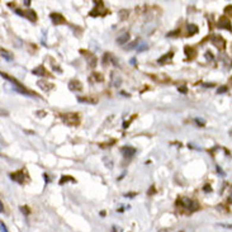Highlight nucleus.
<instances>
[{
	"label": "nucleus",
	"instance_id": "nucleus-6",
	"mask_svg": "<svg viewBox=\"0 0 232 232\" xmlns=\"http://www.w3.org/2000/svg\"><path fill=\"white\" fill-rule=\"evenodd\" d=\"M69 89L72 91H80V90H83V85L79 80H71L69 83Z\"/></svg>",
	"mask_w": 232,
	"mask_h": 232
},
{
	"label": "nucleus",
	"instance_id": "nucleus-31",
	"mask_svg": "<svg viewBox=\"0 0 232 232\" xmlns=\"http://www.w3.org/2000/svg\"><path fill=\"white\" fill-rule=\"evenodd\" d=\"M203 189H204V192H212V188H211V185H208V184H207V185H204V188H203Z\"/></svg>",
	"mask_w": 232,
	"mask_h": 232
},
{
	"label": "nucleus",
	"instance_id": "nucleus-15",
	"mask_svg": "<svg viewBox=\"0 0 232 232\" xmlns=\"http://www.w3.org/2000/svg\"><path fill=\"white\" fill-rule=\"evenodd\" d=\"M89 80H90V83H94V80H95V81H103V76H102V74L94 72V74H91V76L89 78Z\"/></svg>",
	"mask_w": 232,
	"mask_h": 232
},
{
	"label": "nucleus",
	"instance_id": "nucleus-29",
	"mask_svg": "<svg viewBox=\"0 0 232 232\" xmlns=\"http://www.w3.org/2000/svg\"><path fill=\"white\" fill-rule=\"evenodd\" d=\"M195 123H197V124L199 126V127H204V122H203L202 119H198V118H197V119H195Z\"/></svg>",
	"mask_w": 232,
	"mask_h": 232
},
{
	"label": "nucleus",
	"instance_id": "nucleus-41",
	"mask_svg": "<svg viewBox=\"0 0 232 232\" xmlns=\"http://www.w3.org/2000/svg\"><path fill=\"white\" fill-rule=\"evenodd\" d=\"M182 232H183V231H182Z\"/></svg>",
	"mask_w": 232,
	"mask_h": 232
},
{
	"label": "nucleus",
	"instance_id": "nucleus-20",
	"mask_svg": "<svg viewBox=\"0 0 232 232\" xmlns=\"http://www.w3.org/2000/svg\"><path fill=\"white\" fill-rule=\"evenodd\" d=\"M112 79H113L112 85H114V86H119V85L122 84V79H121L119 76H117V78H116V75H114V74H112Z\"/></svg>",
	"mask_w": 232,
	"mask_h": 232
},
{
	"label": "nucleus",
	"instance_id": "nucleus-5",
	"mask_svg": "<svg viewBox=\"0 0 232 232\" xmlns=\"http://www.w3.org/2000/svg\"><path fill=\"white\" fill-rule=\"evenodd\" d=\"M80 52H81V53H84V56L88 59V61H89V66H90V67H95V66H97V57H95V56L91 55L89 51H83V50H81Z\"/></svg>",
	"mask_w": 232,
	"mask_h": 232
},
{
	"label": "nucleus",
	"instance_id": "nucleus-28",
	"mask_svg": "<svg viewBox=\"0 0 232 232\" xmlns=\"http://www.w3.org/2000/svg\"><path fill=\"white\" fill-rule=\"evenodd\" d=\"M126 17H128V12H127V10H122L121 12V18H122V19H124Z\"/></svg>",
	"mask_w": 232,
	"mask_h": 232
},
{
	"label": "nucleus",
	"instance_id": "nucleus-36",
	"mask_svg": "<svg viewBox=\"0 0 232 232\" xmlns=\"http://www.w3.org/2000/svg\"><path fill=\"white\" fill-rule=\"evenodd\" d=\"M131 65L136 66V59H131Z\"/></svg>",
	"mask_w": 232,
	"mask_h": 232
},
{
	"label": "nucleus",
	"instance_id": "nucleus-21",
	"mask_svg": "<svg viewBox=\"0 0 232 232\" xmlns=\"http://www.w3.org/2000/svg\"><path fill=\"white\" fill-rule=\"evenodd\" d=\"M136 48H137V52H143V51L147 50L149 47H147V45H146V43H141V45L137 46Z\"/></svg>",
	"mask_w": 232,
	"mask_h": 232
},
{
	"label": "nucleus",
	"instance_id": "nucleus-19",
	"mask_svg": "<svg viewBox=\"0 0 232 232\" xmlns=\"http://www.w3.org/2000/svg\"><path fill=\"white\" fill-rule=\"evenodd\" d=\"M26 17H27L31 22H36V20H37V15H36V13L33 12V10L27 12V13H26Z\"/></svg>",
	"mask_w": 232,
	"mask_h": 232
},
{
	"label": "nucleus",
	"instance_id": "nucleus-25",
	"mask_svg": "<svg viewBox=\"0 0 232 232\" xmlns=\"http://www.w3.org/2000/svg\"><path fill=\"white\" fill-rule=\"evenodd\" d=\"M69 180H74V179L70 178V176H62V178H61V180H60V184H64L65 182H69Z\"/></svg>",
	"mask_w": 232,
	"mask_h": 232
},
{
	"label": "nucleus",
	"instance_id": "nucleus-39",
	"mask_svg": "<svg viewBox=\"0 0 232 232\" xmlns=\"http://www.w3.org/2000/svg\"><path fill=\"white\" fill-rule=\"evenodd\" d=\"M0 212H4V208H3V203L0 202Z\"/></svg>",
	"mask_w": 232,
	"mask_h": 232
},
{
	"label": "nucleus",
	"instance_id": "nucleus-22",
	"mask_svg": "<svg viewBox=\"0 0 232 232\" xmlns=\"http://www.w3.org/2000/svg\"><path fill=\"white\" fill-rule=\"evenodd\" d=\"M111 61V53H105L103 57V65H108Z\"/></svg>",
	"mask_w": 232,
	"mask_h": 232
},
{
	"label": "nucleus",
	"instance_id": "nucleus-12",
	"mask_svg": "<svg viewBox=\"0 0 232 232\" xmlns=\"http://www.w3.org/2000/svg\"><path fill=\"white\" fill-rule=\"evenodd\" d=\"M150 76L155 81H157V83H166V81H169V78L166 76V75H164V74L157 75V76H155V75H150Z\"/></svg>",
	"mask_w": 232,
	"mask_h": 232
},
{
	"label": "nucleus",
	"instance_id": "nucleus-34",
	"mask_svg": "<svg viewBox=\"0 0 232 232\" xmlns=\"http://www.w3.org/2000/svg\"><path fill=\"white\" fill-rule=\"evenodd\" d=\"M206 57H207V59H209V60H212V59H213V57H212V53H211L209 51H208L207 53H206Z\"/></svg>",
	"mask_w": 232,
	"mask_h": 232
},
{
	"label": "nucleus",
	"instance_id": "nucleus-11",
	"mask_svg": "<svg viewBox=\"0 0 232 232\" xmlns=\"http://www.w3.org/2000/svg\"><path fill=\"white\" fill-rule=\"evenodd\" d=\"M0 56H1L3 59H5L7 61H13V55H12V52H9V51H7V50L0 48Z\"/></svg>",
	"mask_w": 232,
	"mask_h": 232
},
{
	"label": "nucleus",
	"instance_id": "nucleus-10",
	"mask_svg": "<svg viewBox=\"0 0 232 232\" xmlns=\"http://www.w3.org/2000/svg\"><path fill=\"white\" fill-rule=\"evenodd\" d=\"M218 26L222 27V28H226V29H231V26H230V19H227L226 17H222L221 19H220V23H218Z\"/></svg>",
	"mask_w": 232,
	"mask_h": 232
},
{
	"label": "nucleus",
	"instance_id": "nucleus-2",
	"mask_svg": "<svg viewBox=\"0 0 232 232\" xmlns=\"http://www.w3.org/2000/svg\"><path fill=\"white\" fill-rule=\"evenodd\" d=\"M62 119L66 124H69L71 127L74 126H78L79 122H80V118H79V114H75V113H67V114H64L62 116Z\"/></svg>",
	"mask_w": 232,
	"mask_h": 232
},
{
	"label": "nucleus",
	"instance_id": "nucleus-40",
	"mask_svg": "<svg viewBox=\"0 0 232 232\" xmlns=\"http://www.w3.org/2000/svg\"><path fill=\"white\" fill-rule=\"evenodd\" d=\"M43 176H45V180H46V183H47V182H48V175H46V174H45Z\"/></svg>",
	"mask_w": 232,
	"mask_h": 232
},
{
	"label": "nucleus",
	"instance_id": "nucleus-14",
	"mask_svg": "<svg viewBox=\"0 0 232 232\" xmlns=\"http://www.w3.org/2000/svg\"><path fill=\"white\" fill-rule=\"evenodd\" d=\"M128 40H130V34L128 33H124V34H122L117 38V43L118 45H124V43L128 42Z\"/></svg>",
	"mask_w": 232,
	"mask_h": 232
},
{
	"label": "nucleus",
	"instance_id": "nucleus-17",
	"mask_svg": "<svg viewBox=\"0 0 232 232\" xmlns=\"http://www.w3.org/2000/svg\"><path fill=\"white\" fill-rule=\"evenodd\" d=\"M188 33L189 36L195 34V33H198V27L195 24H188Z\"/></svg>",
	"mask_w": 232,
	"mask_h": 232
},
{
	"label": "nucleus",
	"instance_id": "nucleus-8",
	"mask_svg": "<svg viewBox=\"0 0 232 232\" xmlns=\"http://www.w3.org/2000/svg\"><path fill=\"white\" fill-rule=\"evenodd\" d=\"M51 19H52V22H53L55 24H65V23H66L65 18L61 15V14H59V13L51 14Z\"/></svg>",
	"mask_w": 232,
	"mask_h": 232
},
{
	"label": "nucleus",
	"instance_id": "nucleus-16",
	"mask_svg": "<svg viewBox=\"0 0 232 232\" xmlns=\"http://www.w3.org/2000/svg\"><path fill=\"white\" fill-rule=\"evenodd\" d=\"M173 56H174L173 52H169V53H166L165 56H162L161 59H159V64H164V62H166V61L171 60V59H173Z\"/></svg>",
	"mask_w": 232,
	"mask_h": 232
},
{
	"label": "nucleus",
	"instance_id": "nucleus-18",
	"mask_svg": "<svg viewBox=\"0 0 232 232\" xmlns=\"http://www.w3.org/2000/svg\"><path fill=\"white\" fill-rule=\"evenodd\" d=\"M185 53H187L188 59H193L194 55H195V50H194L193 47H185Z\"/></svg>",
	"mask_w": 232,
	"mask_h": 232
},
{
	"label": "nucleus",
	"instance_id": "nucleus-4",
	"mask_svg": "<svg viewBox=\"0 0 232 232\" xmlns=\"http://www.w3.org/2000/svg\"><path fill=\"white\" fill-rule=\"evenodd\" d=\"M32 72L34 75H37V76H46V78H51L52 76L48 71L45 69V66H42V65H40L38 67H36V69H33Z\"/></svg>",
	"mask_w": 232,
	"mask_h": 232
},
{
	"label": "nucleus",
	"instance_id": "nucleus-37",
	"mask_svg": "<svg viewBox=\"0 0 232 232\" xmlns=\"http://www.w3.org/2000/svg\"><path fill=\"white\" fill-rule=\"evenodd\" d=\"M24 5H27V7H29V5H31V1H29V0H27V1H24Z\"/></svg>",
	"mask_w": 232,
	"mask_h": 232
},
{
	"label": "nucleus",
	"instance_id": "nucleus-26",
	"mask_svg": "<svg viewBox=\"0 0 232 232\" xmlns=\"http://www.w3.org/2000/svg\"><path fill=\"white\" fill-rule=\"evenodd\" d=\"M138 45H137V41H135V42H132V43L127 47V50H132V48H135V47H137Z\"/></svg>",
	"mask_w": 232,
	"mask_h": 232
},
{
	"label": "nucleus",
	"instance_id": "nucleus-32",
	"mask_svg": "<svg viewBox=\"0 0 232 232\" xmlns=\"http://www.w3.org/2000/svg\"><path fill=\"white\" fill-rule=\"evenodd\" d=\"M136 195H137V193H127L126 194V197H128V198H133Z\"/></svg>",
	"mask_w": 232,
	"mask_h": 232
},
{
	"label": "nucleus",
	"instance_id": "nucleus-38",
	"mask_svg": "<svg viewBox=\"0 0 232 232\" xmlns=\"http://www.w3.org/2000/svg\"><path fill=\"white\" fill-rule=\"evenodd\" d=\"M204 86H206V88H212L213 84H204Z\"/></svg>",
	"mask_w": 232,
	"mask_h": 232
},
{
	"label": "nucleus",
	"instance_id": "nucleus-30",
	"mask_svg": "<svg viewBox=\"0 0 232 232\" xmlns=\"http://www.w3.org/2000/svg\"><path fill=\"white\" fill-rule=\"evenodd\" d=\"M178 90H179V91H180V93H183V94H185V93H188V89H187L185 86H182V88H179V89H178Z\"/></svg>",
	"mask_w": 232,
	"mask_h": 232
},
{
	"label": "nucleus",
	"instance_id": "nucleus-35",
	"mask_svg": "<svg viewBox=\"0 0 232 232\" xmlns=\"http://www.w3.org/2000/svg\"><path fill=\"white\" fill-rule=\"evenodd\" d=\"M176 34H179V31H176V32H171V33H169L168 36H176Z\"/></svg>",
	"mask_w": 232,
	"mask_h": 232
},
{
	"label": "nucleus",
	"instance_id": "nucleus-3",
	"mask_svg": "<svg viewBox=\"0 0 232 232\" xmlns=\"http://www.w3.org/2000/svg\"><path fill=\"white\" fill-rule=\"evenodd\" d=\"M212 43L220 50H223L226 47V41L222 38L221 36H213L212 37Z\"/></svg>",
	"mask_w": 232,
	"mask_h": 232
},
{
	"label": "nucleus",
	"instance_id": "nucleus-9",
	"mask_svg": "<svg viewBox=\"0 0 232 232\" xmlns=\"http://www.w3.org/2000/svg\"><path fill=\"white\" fill-rule=\"evenodd\" d=\"M121 152H122V155L124 156V157H132V156L136 154V149L131 147V146H126V147H123L121 150Z\"/></svg>",
	"mask_w": 232,
	"mask_h": 232
},
{
	"label": "nucleus",
	"instance_id": "nucleus-7",
	"mask_svg": "<svg viewBox=\"0 0 232 232\" xmlns=\"http://www.w3.org/2000/svg\"><path fill=\"white\" fill-rule=\"evenodd\" d=\"M10 178H12V180L19 183V184H23V183H24V174H23L22 170H20V171H17V173L10 174Z\"/></svg>",
	"mask_w": 232,
	"mask_h": 232
},
{
	"label": "nucleus",
	"instance_id": "nucleus-33",
	"mask_svg": "<svg viewBox=\"0 0 232 232\" xmlns=\"http://www.w3.org/2000/svg\"><path fill=\"white\" fill-rule=\"evenodd\" d=\"M37 114H38L40 117H45V116L47 114V113H46V112H43V111H38V112H37Z\"/></svg>",
	"mask_w": 232,
	"mask_h": 232
},
{
	"label": "nucleus",
	"instance_id": "nucleus-23",
	"mask_svg": "<svg viewBox=\"0 0 232 232\" xmlns=\"http://www.w3.org/2000/svg\"><path fill=\"white\" fill-rule=\"evenodd\" d=\"M227 90H228V88H227L226 85H223V86L218 88V90H217V93H218V94H222V93H226Z\"/></svg>",
	"mask_w": 232,
	"mask_h": 232
},
{
	"label": "nucleus",
	"instance_id": "nucleus-13",
	"mask_svg": "<svg viewBox=\"0 0 232 232\" xmlns=\"http://www.w3.org/2000/svg\"><path fill=\"white\" fill-rule=\"evenodd\" d=\"M37 85H38V86L42 89V90H50V89H52L53 88V85L52 84H48V83H46V81H43V80H40L38 83H37Z\"/></svg>",
	"mask_w": 232,
	"mask_h": 232
},
{
	"label": "nucleus",
	"instance_id": "nucleus-1",
	"mask_svg": "<svg viewBox=\"0 0 232 232\" xmlns=\"http://www.w3.org/2000/svg\"><path fill=\"white\" fill-rule=\"evenodd\" d=\"M176 206H179L180 208H185L189 212H194L199 208V204L197 202H194L192 199H187V198H180L179 201H176Z\"/></svg>",
	"mask_w": 232,
	"mask_h": 232
},
{
	"label": "nucleus",
	"instance_id": "nucleus-27",
	"mask_svg": "<svg viewBox=\"0 0 232 232\" xmlns=\"http://www.w3.org/2000/svg\"><path fill=\"white\" fill-rule=\"evenodd\" d=\"M20 211H22L23 213H24V214H29V209H28L27 207H24V206L20 207Z\"/></svg>",
	"mask_w": 232,
	"mask_h": 232
},
{
	"label": "nucleus",
	"instance_id": "nucleus-24",
	"mask_svg": "<svg viewBox=\"0 0 232 232\" xmlns=\"http://www.w3.org/2000/svg\"><path fill=\"white\" fill-rule=\"evenodd\" d=\"M79 102H86V103H95L97 100H93V99H89V98H79Z\"/></svg>",
	"mask_w": 232,
	"mask_h": 232
}]
</instances>
